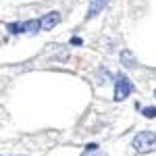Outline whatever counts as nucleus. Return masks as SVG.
Listing matches in <instances>:
<instances>
[{
	"mask_svg": "<svg viewBox=\"0 0 156 156\" xmlns=\"http://www.w3.org/2000/svg\"><path fill=\"white\" fill-rule=\"evenodd\" d=\"M108 4V0H90V9H87V19H94L100 11H104V6Z\"/></svg>",
	"mask_w": 156,
	"mask_h": 156,
	"instance_id": "obj_4",
	"label": "nucleus"
},
{
	"mask_svg": "<svg viewBox=\"0 0 156 156\" xmlns=\"http://www.w3.org/2000/svg\"><path fill=\"white\" fill-rule=\"evenodd\" d=\"M9 31H11V34H23L25 29H23V25H21V23H11V25H9Z\"/></svg>",
	"mask_w": 156,
	"mask_h": 156,
	"instance_id": "obj_7",
	"label": "nucleus"
},
{
	"mask_svg": "<svg viewBox=\"0 0 156 156\" xmlns=\"http://www.w3.org/2000/svg\"><path fill=\"white\" fill-rule=\"evenodd\" d=\"M142 112H144V117H148V119H154L156 117V106H146Z\"/></svg>",
	"mask_w": 156,
	"mask_h": 156,
	"instance_id": "obj_8",
	"label": "nucleus"
},
{
	"mask_svg": "<svg viewBox=\"0 0 156 156\" xmlns=\"http://www.w3.org/2000/svg\"><path fill=\"white\" fill-rule=\"evenodd\" d=\"M71 44H73V46H81L83 42H81V37H73V40H71Z\"/></svg>",
	"mask_w": 156,
	"mask_h": 156,
	"instance_id": "obj_9",
	"label": "nucleus"
},
{
	"mask_svg": "<svg viewBox=\"0 0 156 156\" xmlns=\"http://www.w3.org/2000/svg\"><path fill=\"white\" fill-rule=\"evenodd\" d=\"M131 90H133L131 81L125 75H121L119 79H117V87H115V100H125V98L131 94Z\"/></svg>",
	"mask_w": 156,
	"mask_h": 156,
	"instance_id": "obj_2",
	"label": "nucleus"
},
{
	"mask_svg": "<svg viewBox=\"0 0 156 156\" xmlns=\"http://www.w3.org/2000/svg\"><path fill=\"white\" fill-rule=\"evenodd\" d=\"M133 148L140 154H150L156 150V135L152 131H142L133 137Z\"/></svg>",
	"mask_w": 156,
	"mask_h": 156,
	"instance_id": "obj_1",
	"label": "nucleus"
},
{
	"mask_svg": "<svg viewBox=\"0 0 156 156\" xmlns=\"http://www.w3.org/2000/svg\"><path fill=\"white\" fill-rule=\"evenodd\" d=\"M83 156H100V154H98L96 150H87V152H85V154H83Z\"/></svg>",
	"mask_w": 156,
	"mask_h": 156,
	"instance_id": "obj_10",
	"label": "nucleus"
},
{
	"mask_svg": "<svg viewBox=\"0 0 156 156\" xmlns=\"http://www.w3.org/2000/svg\"><path fill=\"white\" fill-rule=\"evenodd\" d=\"M121 62H123V65H125L127 69H133V67L137 65V62H135V56H133L131 50H123V52H121Z\"/></svg>",
	"mask_w": 156,
	"mask_h": 156,
	"instance_id": "obj_5",
	"label": "nucleus"
},
{
	"mask_svg": "<svg viewBox=\"0 0 156 156\" xmlns=\"http://www.w3.org/2000/svg\"><path fill=\"white\" fill-rule=\"evenodd\" d=\"M154 96H156V92H154Z\"/></svg>",
	"mask_w": 156,
	"mask_h": 156,
	"instance_id": "obj_11",
	"label": "nucleus"
},
{
	"mask_svg": "<svg viewBox=\"0 0 156 156\" xmlns=\"http://www.w3.org/2000/svg\"><path fill=\"white\" fill-rule=\"evenodd\" d=\"M42 25H40V21L37 19H34V21H27V23H23V29L25 31H29V34H36L37 29H40Z\"/></svg>",
	"mask_w": 156,
	"mask_h": 156,
	"instance_id": "obj_6",
	"label": "nucleus"
},
{
	"mask_svg": "<svg viewBox=\"0 0 156 156\" xmlns=\"http://www.w3.org/2000/svg\"><path fill=\"white\" fill-rule=\"evenodd\" d=\"M60 23V12H56V11H52V12H48L42 21H40V25H42V29H52L54 25H58Z\"/></svg>",
	"mask_w": 156,
	"mask_h": 156,
	"instance_id": "obj_3",
	"label": "nucleus"
}]
</instances>
